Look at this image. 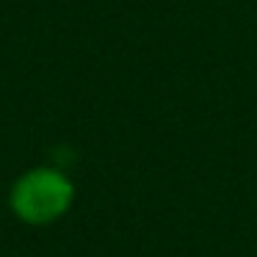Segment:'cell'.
I'll return each instance as SVG.
<instances>
[{"instance_id":"1","label":"cell","mask_w":257,"mask_h":257,"mask_svg":"<svg viewBox=\"0 0 257 257\" xmlns=\"http://www.w3.org/2000/svg\"><path fill=\"white\" fill-rule=\"evenodd\" d=\"M75 199V185L64 172L39 166L25 172L12 185V210L25 224H53L69 210Z\"/></svg>"}]
</instances>
